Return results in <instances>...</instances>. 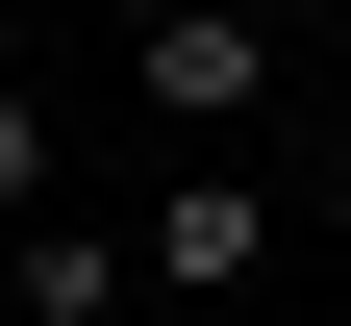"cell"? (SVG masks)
<instances>
[{"label": "cell", "instance_id": "1", "mask_svg": "<svg viewBox=\"0 0 351 326\" xmlns=\"http://www.w3.org/2000/svg\"><path fill=\"white\" fill-rule=\"evenodd\" d=\"M125 101H151L176 151H251V101H276V0H151V25H125Z\"/></svg>", "mask_w": 351, "mask_h": 326}, {"label": "cell", "instance_id": "2", "mask_svg": "<svg viewBox=\"0 0 351 326\" xmlns=\"http://www.w3.org/2000/svg\"><path fill=\"white\" fill-rule=\"evenodd\" d=\"M276 226H301V201H251V176H226V151H201V176H176V201H151V251H125V276H151V301H176V326H226V301H251V276H276Z\"/></svg>", "mask_w": 351, "mask_h": 326}, {"label": "cell", "instance_id": "3", "mask_svg": "<svg viewBox=\"0 0 351 326\" xmlns=\"http://www.w3.org/2000/svg\"><path fill=\"white\" fill-rule=\"evenodd\" d=\"M125 301H151V276H125L101 226H25V326H125Z\"/></svg>", "mask_w": 351, "mask_h": 326}, {"label": "cell", "instance_id": "4", "mask_svg": "<svg viewBox=\"0 0 351 326\" xmlns=\"http://www.w3.org/2000/svg\"><path fill=\"white\" fill-rule=\"evenodd\" d=\"M25 226H51V101L0 75V251H25Z\"/></svg>", "mask_w": 351, "mask_h": 326}, {"label": "cell", "instance_id": "5", "mask_svg": "<svg viewBox=\"0 0 351 326\" xmlns=\"http://www.w3.org/2000/svg\"><path fill=\"white\" fill-rule=\"evenodd\" d=\"M301 226H326V251H351V151H326V201H301Z\"/></svg>", "mask_w": 351, "mask_h": 326}]
</instances>
